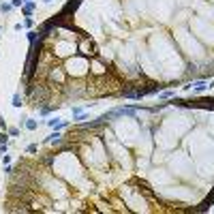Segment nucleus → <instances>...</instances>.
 Returning <instances> with one entry per match:
<instances>
[{
    "mask_svg": "<svg viewBox=\"0 0 214 214\" xmlns=\"http://www.w3.org/2000/svg\"><path fill=\"white\" fill-rule=\"evenodd\" d=\"M34 9H37V4H34L32 0H30V2H26V4H24V15H26V17H30V13H32Z\"/></svg>",
    "mask_w": 214,
    "mask_h": 214,
    "instance_id": "nucleus-1",
    "label": "nucleus"
},
{
    "mask_svg": "<svg viewBox=\"0 0 214 214\" xmlns=\"http://www.w3.org/2000/svg\"><path fill=\"white\" fill-rule=\"evenodd\" d=\"M37 126H39V124H37V120H26V129H28V131H34Z\"/></svg>",
    "mask_w": 214,
    "mask_h": 214,
    "instance_id": "nucleus-2",
    "label": "nucleus"
},
{
    "mask_svg": "<svg viewBox=\"0 0 214 214\" xmlns=\"http://www.w3.org/2000/svg\"><path fill=\"white\" fill-rule=\"evenodd\" d=\"M13 107H21V97H20V92H15V94H13Z\"/></svg>",
    "mask_w": 214,
    "mask_h": 214,
    "instance_id": "nucleus-3",
    "label": "nucleus"
},
{
    "mask_svg": "<svg viewBox=\"0 0 214 214\" xmlns=\"http://www.w3.org/2000/svg\"><path fill=\"white\" fill-rule=\"evenodd\" d=\"M11 9H13V4H4V2L0 4V11H2V13H9Z\"/></svg>",
    "mask_w": 214,
    "mask_h": 214,
    "instance_id": "nucleus-4",
    "label": "nucleus"
},
{
    "mask_svg": "<svg viewBox=\"0 0 214 214\" xmlns=\"http://www.w3.org/2000/svg\"><path fill=\"white\" fill-rule=\"evenodd\" d=\"M7 133H9L11 137H17V135H20V129H15V126H11V129H9Z\"/></svg>",
    "mask_w": 214,
    "mask_h": 214,
    "instance_id": "nucleus-5",
    "label": "nucleus"
},
{
    "mask_svg": "<svg viewBox=\"0 0 214 214\" xmlns=\"http://www.w3.org/2000/svg\"><path fill=\"white\" fill-rule=\"evenodd\" d=\"M28 41H30V45H32V43H37V32H32V30H30V32H28Z\"/></svg>",
    "mask_w": 214,
    "mask_h": 214,
    "instance_id": "nucleus-6",
    "label": "nucleus"
},
{
    "mask_svg": "<svg viewBox=\"0 0 214 214\" xmlns=\"http://www.w3.org/2000/svg\"><path fill=\"white\" fill-rule=\"evenodd\" d=\"M9 141V133L4 131V133H0V143H7Z\"/></svg>",
    "mask_w": 214,
    "mask_h": 214,
    "instance_id": "nucleus-7",
    "label": "nucleus"
},
{
    "mask_svg": "<svg viewBox=\"0 0 214 214\" xmlns=\"http://www.w3.org/2000/svg\"><path fill=\"white\" fill-rule=\"evenodd\" d=\"M174 97V92L171 90H167V92H161V98H171Z\"/></svg>",
    "mask_w": 214,
    "mask_h": 214,
    "instance_id": "nucleus-8",
    "label": "nucleus"
},
{
    "mask_svg": "<svg viewBox=\"0 0 214 214\" xmlns=\"http://www.w3.org/2000/svg\"><path fill=\"white\" fill-rule=\"evenodd\" d=\"M52 109H54V107H41V116H47Z\"/></svg>",
    "mask_w": 214,
    "mask_h": 214,
    "instance_id": "nucleus-9",
    "label": "nucleus"
},
{
    "mask_svg": "<svg viewBox=\"0 0 214 214\" xmlns=\"http://www.w3.org/2000/svg\"><path fill=\"white\" fill-rule=\"evenodd\" d=\"M11 4H13V7H21V4H24V0H11Z\"/></svg>",
    "mask_w": 214,
    "mask_h": 214,
    "instance_id": "nucleus-10",
    "label": "nucleus"
},
{
    "mask_svg": "<svg viewBox=\"0 0 214 214\" xmlns=\"http://www.w3.org/2000/svg\"><path fill=\"white\" fill-rule=\"evenodd\" d=\"M2 161H4V165H9V163H11V156L4 154V156H2Z\"/></svg>",
    "mask_w": 214,
    "mask_h": 214,
    "instance_id": "nucleus-11",
    "label": "nucleus"
},
{
    "mask_svg": "<svg viewBox=\"0 0 214 214\" xmlns=\"http://www.w3.org/2000/svg\"><path fill=\"white\" fill-rule=\"evenodd\" d=\"M24 26H26V28H30V26H32V20H30V17H26V21H24Z\"/></svg>",
    "mask_w": 214,
    "mask_h": 214,
    "instance_id": "nucleus-12",
    "label": "nucleus"
},
{
    "mask_svg": "<svg viewBox=\"0 0 214 214\" xmlns=\"http://www.w3.org/2000/svg\"><path fill=\"white\" fill-rule=\"evenodd\" d=\"M26 2H30V0H24V4H26Z\"/></svg>",
    "mask_w": 214,
    "mask_h": 214,
    "instance_id": "nucleus-13",
    "label": "nucleus"
},
{
    "mask_svg": "<svg viewBox=\"0 0 214 214\" xmlns=\"http://www.w3.org/2000/svg\"><path fill=\"white\" fill-rule=\"evenodd\" d=\"M45 2H52V0H45Z\"/></svg>",
    "mask_w": 214,
    "mask_h": 214,
    "instance_id": "nucleus-14",
    "label": "nucleus"
}]
</instances>
